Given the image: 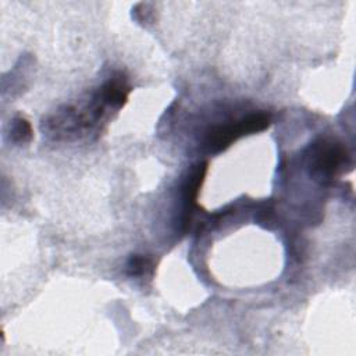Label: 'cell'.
Wrapping results in <instances>:
<instances>
[{
    "instance_id": "cell-2",
    "label": "cell",
    "mask_w": 356,
    "mask_h": 356,
    "mask_svg": "<svg viewBox=\"0 0 356 356\" xmlns=\"http://www.w3.org/2000/svg\"><path fill=\"white\" fill-rule=\"evenodd\" d=\"M310 175L320 181H330L352 165V156L346 146L335 139L321 138L313 142L307 152Z\"/></svg>"
},
{
    "instance_id": "cell-4",
    "label": "cell",
    "mask_w": 356,
    "mask_h": 356,
    "mask_svg": "<svg viewBox=\"0 0 356 356\" xmlns=\"http://www.w3.org/2000/svg\"><path fill=\"white\" fill-rule=\"evenodd\" d=\"M153 268V260L143 254H132L127 261V274L129 277H145L152 274Z\"/></svg>"
},
{
    "instance_id": "cell-1",
    "label": "cell",
    "mask_w": 356,
    "mask_h": 356,
    "mask_svg": "<svg viewBox=\"0 0 356 356\" xmlns=\"http://www.w3.org/2000/svg\"><path fill=\"white\" fill-rule=\"evenodd\" d=\"M129 85L121 72L110 76L85 102L64 106L46 122L54 136L88 135L102 124L110 111L120 110L128 100Z\"/></svg>"
},
{
    "instance_id": "cell-3",
    "label": "cell",
    "mask_w": 356,
    "mask_h": 356,
    "mask_svg": "<svg viewBox=\"0 0 356 356\" xmlns=\"http://www.w3.org/2000/svg\"><path fill=\"white\" fill-rule=\"evenodd\" d=\"M271 124V115L267 111H254L239 120L222 122L207 129L204 145L213 153L221 152L245 135L264 131Z\"/></svg>"
},
{
    "instance_id": "cell-5",
    "label": "cell",
    "mask_w": 356,
    "mask_h": 356,
    "mask_svg": "<svg viewBox=\"0 0 356 356\" xmlns=\"http://www.w3.org/2000/svg\"><path fill=\"white\" fill-rule=\"evenodd\" d=\"M32 136L31 124L25 118H15L11 127V138L17 142H26Z\"/></svg>"
}]
</instances>
